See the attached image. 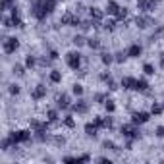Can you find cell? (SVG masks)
Instances as JSON below:
<instances>
[{
	"instance_id": "277c9868",
	"label": "cell",
	"mask_w": 164,
	"mask_h": 164,
	"mask_svg": "<svg viewBox=\"0 0 164 164\" xmlns=\"http://www.w3.org/2000/svg\"><path fill=\"white\" fill-rule=\"evenodd\" d=\"M10 137L14 139V143H21V141H27L31 137V133L29 131H18V133H12Z\"/></svg>"
},
{
	"instance_id": "9a60e30c",
	"label": "cell",
	"mask_w": 164,
	"mask_h": 164,
	"mask_svg": "<svg viewBox=\"0 0 164 164\" xmlns=\"http://www.w3.org/2000/svg\"><path fill=\"white\" fill-rule=\"evenodd\" d=\"M50 81L52 83H60L62 81V74L56 72V70H54V72H50Z\"/></svg>"
},
{
	"instance_id": "7c38bea8",
	"label": "cell",
	"mask_w": 164,
	"mask_h": 164,
	"mask_svg": "<svg viewBox=\"0 0 164 164\" xmlns=\"http://www.w3.org/2000/svg\"><path fill=\"white\" fill-rule=\"evenodd\" d=\"M74 110H75V112H79V114L87 112V104H85V101H79L77 104H74Z\"/></svg>"
},
{
	"instance_id": "8992f818",
	"label": "cell",
	"mask_w": 164,
	"mask_h": 164,
	"mask_svg": "<svg viewBox=\"0 0 164 164\" xmlns=\"http://www.w3.org/2000/svg\"><path fill=\"white\" fill-rule=\"evenodd\" d=\"M45 95H46V87H45V85H37V89H35V91L31 93V97L35 98V101H39V98H42Z\"/></svg>"
},
{
	"instance_id": "e0dca14e",
	"label": "cell",
	"mask_w": 164,
	"mask_h": 164,
	"mask_svg": "<svg viewBox=\"0 0 164 164\" xmlns=\"http://www.w3.org/2000/svg\"><path fill=\"white\" fill-rule=\"evenodd\" d=\"M46 118H48V122H56V120H58V112H56V110H48Z\"/></svg>"
},
{
	"instance_id": "3957f363",
	"label": "cell",
	"mask_w": 164,
	"mask_h": 164,
	"mask_svg": "<svg viewBox=\"0 0 164 164\" xmlns=\"http://www.w3.org/2000/svg\"><path fill=\"white\" fill-rule=\"evenodd\" d=\"M66 60H68V66L72 68V70H77V68H79V54H75V52H70Z\"/></svg>"
},
{
	"instance_id": "f546056e",
	"label": "cell",
	"mask_w": 164,
	"mask_h": 164,
	"mask_svg": "<svg viewBox=\"0 0 164 164\" xmlns=\"http://www.w3.org/2000/svg\"><path fill=\"white\" fill-rule=\"evenodd\" d=\"M14 74H18V75H23V68H21V66H14Z\"/></svg>"
},
{
	"instance_id": "4dcf8cb0",
	"label": "cell",
	"mask_w": 164,
	"mask_h": 164,
	"mask_svg": "<svg viewBox=\"0 0 164 164\" xmlns=\"http://www.w3.org/2000/svg\"><path fill=\"white\" fill-rule=\"evenodd\" d=\"M156 137H164V126L156 127Z\"/></svg>"
},
{
	"instance_id": "ffe728a7",
	"label": "cell",
	"mask_w": 164,
	"mask_h": 164,
	"mask_svg": "<svg viewBox=\"0 0 164 164\" xmlns=\"http://www.w3.org/2000/svg\"><path fill=\"white\" fill-rule=\"evenodd\" d=\"M143 72H145L147 75H153V74H154V68L151 66V64H145V66H143Z\"/></svg>"
},
{
	"instance_id": "7a4b0ae2",
	"label": "cell",
	"mask_w": 164,
	"mask_h": 164,
	"mask_svg": "<svg viewBox=\"0 0 164 164\" xmlns=\"http://www.w3.org/2000/svg\"><path fill=\"white\" fill-rule=\"evenodd\" d=\"M122 135H124V137H130V139L139 137L137 130H135V124H133V126H124V127H122Z\"/></svg>"
},
{
	"instance_id": "4316f807",
	"label": "cell",
	"mask_w": 164,
	"mask_h": 164,
	"mask_svg": "<svg viewBox=\"0 0 164 164\" xmlns=\"http://www.w3.org/2000/svg\"><path fill=\"white\" fill-rule=\"evenodd\" d=\"M25 66H29V68L35 66V58H33V56H27V58H25Z\"/></svg>"
},
{
	"instance_id": "44dd1931",
	"label": "cell",
	"mask_w": 164,
	"mask_h": 164,
	"mask_svg": "<svg viewBox=\"0 0 164 164\" xmlns=\"http://www.w3.org/2000/svg\"><path fill=\"white\" fill-rule=\"evenodd\" d=\"M102 62H104V64H112V62H114V58H112V54H108V52H104V54H102Z\"/></svg>"
},
{
	"instance_id": "4fadbf2b",
	"label": "cell",
	"mask_w": 164,
	"mask_h": 164,
	"mask_svg": "<svg viewBox=\"0 0 164 164\" xmlns=\"http://www.w3.org/2000/svg\"><path fill=\"white\" fill-rule=\"evenodd\" d=\"M89 14H91V18H93V19H97V21H98V19H102V12L98 10V8H91Z\"/></svg>"
},
{
	"instance_id": "6da1fadb",
	"label": "cell",
	"mask_w": 164,
	"mask_h": 164,
	"mask_svg": "<svg viewBox=\"0 0 164 164\" xmlns=\"http://www.w3.org/2000/svg\"><path fill=\"white\" fill-rule=\"evenodd\" d=\"M18 45H19V42H18V39H6L4 41V52L6 54H12V52H16V48H18Z\"/></svg>"
},
{
	"instance_id": "9c48e42d",
	"label": "cell",
	"mask_w": 164,
	"mask_h": 164,
	"mask_svg": "<svg viewBox=\"0 0 164 164\" xmlns=\"http://www.w3.org/2000/svg\"><path fill=\"white\" fill-rule=\"evenodd\" d=\"M135 83H137V79H133V77H124V79H122V87L124 89H135Z\"/></svg>"
},
{
	"instance_id": "7402d4cb",
	"label": "cell",
	"mask_w": 164,
	"mask_h": 164,
	"mask_svg": "<svg viewBox=\"0 0 164 164\" xmlns=\"http://www.w3.org/2000/svg\"><path fill=\"white\" fill-rule=\"evenodd\" d=\"M87 45H89L91 48H98V46H101V42H98V39H89Z\"/></svg>"
},
{
	"instance_id": "ba28073f",
	"label": "cell",
	"mask_w": 164,
	"mask_h": 164,
	"mask_svg": "<svg viewBox=\"0 0 164 164\" xmlns=\"http://www.w3.org/2000/svg\"><path fill=\"white\" fill-rule=\"evenodd\" d=\"M118 10H120V6H118V2H114V0H110V2L106 4V14H110V16H116Z\"/></svg>"
},
{
	"instance_id": "f1b7e54d",
	"label": "cell",
	"mask_w": 164,
	"mask_h": 164,
	"mask_svg": "<svg viewBox=\"0 0 164 164\" xmlns=\"http://www.w3.org/2000/svg\"><path fill=\"white\" fill-rule=\"evenodd\" d=\"M104 106H106V110H108V112H114V108H116L112 101H106V104H104Z\"/></svg>"
},
{
	"instance_id": "ac0fdd59",
	"label": "cell",
	"mask_w": 164,
	"mask_h": 164,
	"mask_svg": "<svg viewBox=\"0 0 164 164\" xmlns=\"http://www.w3.org/2000/svg\"><path fill=\"white\" fill-rule=\"evenodd\" d=\"M127 18V10L126 8H120L118 14H116V19H126Z\"/></svg>"
},
{
	"instance_id": "603a6c76",
	"label": "cell",
	"mask_w": 164,
	"mask_h": 164,
	"mask_svg": "<svg viewBox=\"0 0 164 164\" xmlns=\"http://www.w3.org/2000/svg\"><path fill=\"white\" fill-rule=\"evenodd\" d=\"M104 27H106V29H114V27H116V19H108V21H106V23H104Z\"/></svg>"
},
{
	"instance_id": "d6a6232c",
	"label": "cell",
	"mask_w": 164,
	"mask_h": 164,
	"mask_svg": "<svg viewBox=\"0 0 164 164\" xmlns=\"http://www.w3.org/2000/svg\"><path fill=\"white\" fill-rule=\"evenodd\" d=\"M102 147H104V149H114V143H112V141H104Z\"/></svg>"
},
{
	"instance_id": "d6986e66",
	"label": "cell",
	"mask_w": 164,
	"mask_h": 164,
	"mask_svg": "<svg viewBox=\"0 0 164 164\" xmlns=\"http://www.w3.org/2000/svg\"><path fill=\"white\" fill-rule=\"evenodd\" d=\"M2 10H8V8H14V0H2Z\"/></svg>"
},
{
	"instance_id": "8fae6325",
	"label": "cell",
	"mask_w": 164,
	"mask_h": 164,
	"mask_svg": "<svg viewBox=\"0 0 164 164\" xmlns=\"http://www.w3.org/2000/svg\"><path fill=\"white\" fill-rule=\"evenodd\" d=\"M68 106H70V98H68V95L58 97V108H68Z\"/></svg>"
},
{
	"instance_id": "83f0119b",
	"label": "cell",
	"mask_w": 164,
	"mask_h": 164,
	"mask_svg": "<svg viewBox=\"0 0 164 164\" xmlns=\"http://www.w3.org/2000/svg\"><path fill=\"white\" fill-rule=\"evenodd\" d=\"M74 45H77V46L85 45V39H83V37H74Z\"/></svg>"
},
{
	"instance_id": "30bf717a",
	"label": "cell",
	"mask_w": 164,
	"mask_h": 164,
	"mask_svg": "<svg viewBox=\"0 0 164 164\" xmlns=\"http://www.w3.org/2000/svg\"><path fill=\"white\" fill-rule=\"evenodd\" d=\"M135 23H137V27H141V29H145V27L151 25V19L145 18V16H139L137 19H135Z\"/></svg>"
},
{
	"instance_id": "cb8c5ba5",
	"label": "cell",
	"mask_w": 164,
	"mask_h": 164,
	"mask_svg": "<svg viewBox=\"0 0 164 164\" xmlns=\"http://www.w3.org/2000/svg\"><path fill=\"white\" fill-rule=\"evenodd\" d=\"M72 91H74V95H83V87H81V85H77V83L74 85Z\"/></svg>"
},
{
	"instance_id": "484cf974",
	"label": "cell",
	"mask_w": 164,
	"mask_h": 164,
	"mask_svg": "<svg viewBox=\"0 0 164 164\" xmlns=\"http://www.w3.org/2000/svg\"><path fill=\"white\" fill-rule=\"evenodd\" d=\"M162 108H164V106H160V104H153L151 112H153V114H160V112H162Z\"/></svg>"
},
{
	"instance_id": "e575fe53",
	"label": "cell",
	"mask_w": 164,
	"mask_h": 164,
	"mask_svg": "<svg viewBox=\"0 0 164 164\" xmlns=\"http://www.w3.org/2000/svg\"><path fill=\"white\" fill-rule=\"evenodd\" d=\"M56 58H58V54H56V52L52 50V52H50V60H56Z\"/></svg>"
},
{
	"instance_id": "2e32d148",
	"label": "cell",
	"mask_w": 164,
	"mask_h": 164,
	"mask_svg": "<svg viewBox=\"0 0 164 164\" xmlns=\"http://www.w3.org/2000/svg\"><path fill=\"white\" fill-rule=\"evenodd\" d=\"M147 87H149V83L145 79H137V83H135V89H137V91H145Z\"/></svg>"
},
{
	"instance_id": "5b68a950",
	"label": "cell",
	"mask_w": 164,
	"mask_h": 164,
	"mask_svg": "<svg viewBox=\"0 0 164 164\" xmlns=\"http://www.w3.org/2000/svg\"><path fill=\"white\" fill-rule=\"evenodd\" d=\"M141 52H143V48H141L139 45H131L130 48H127V56H130V58H139Z\"/></svg>"
},
{
	"instance_id": "52a82bcc",
	"label": "cell",
	"mask_w": 164,
	"mask_h": 164,
	"mask_svg": "<svg viewBox=\"0 0 164 164\" xmlns=\"http://www.w3.org/2000/svg\"><path fill=\"white\" fill-rule=\"evenodd\" d=\"M149 120V114L147 112H135L133 114V124H145Z\"/></svg>"
},
{
	"instance_id": "836d02e7",
	"label": "cell",
	"mask_w": 164,
	"mask_h": 164,
	"mask_svg": "<svg viewBox=\"0 0 164 164\" xmlns=\"http://www.w3.org/2000/svg\"><path fill=\"white\" fill-rule=\"evenodd\" d=\"M114 60H116V62H124V60H126V56L120 52V54H116V58H114Z\"/></svg>"
},
{
	"instance_id": "d4e9b609",
	"label": "cell",
	"mask_w": 164,
	"mask_h": 164,
	"mask_svg": "<svg viewBox=\"0 0 164 164\" xmlns=\"http://www.w3.org/2000/svg\"><path fill=\"white\" fill-rule=\"evenodd\" d=\"M64 124H66L68 127H74V126H75V122H74V118H72V116H66V120H64Z\"/></svg>"
},
{
	"instance_id": "5bb4252c",
	"label": "cell",
	"mask_w": 164,
	"mask_h": 164,
	"mask_svg": "<svg viewBox=\"0 0 164 164\" xmlns=\"http://www.w3.org/2000/svg\"><path fill=\"white\" fill-rule=\"evenodd\" d=\"M97 124H87V126H85V133H87V135H95L97 133Z\"/></svg>"
},
{
	"instance_id": "1f68e13d",
	"label": "cell",
	"mask_w": 164,
	"mask_h": 164,
	"mask_svg": "<svg viewBox=\"0 0 164 164\" xmlns=\"http://www.w3.org/2000/svg\"><path fill=\"white\" fill-rule=\"evenodd\" d=\"M10 93H12V95H18V93H19V87H18V85H10Z\"/></svg>"
}]
</instances>
